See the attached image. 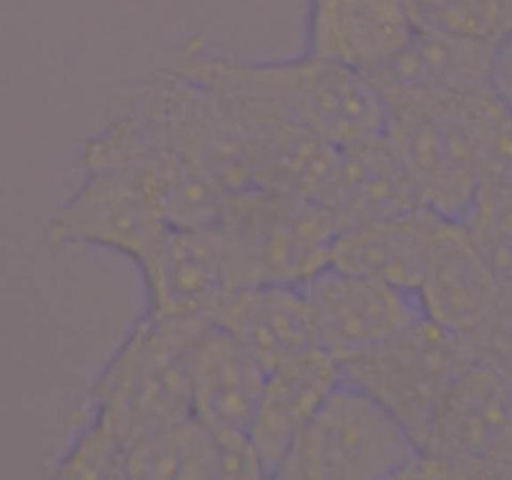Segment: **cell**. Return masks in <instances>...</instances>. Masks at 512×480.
<instances>
[{
    "mask_svg": "<svg viewBox=\"0 0 512 480\" xmlns=\"http://www.w3.org/2000/svg\"><path fill=\"white\" fill-rule=\"evenodd\" d=\"M418 441L376 396L340 377L290 447L278 479H401Z\"/></svg>",
    "mask_w": 512,
    "mask_h": 480,
    "instance_id": "obj_1",
    "label": "cell"
},
{
    "mask_svg": "<svg viewBox=\"0 0 512 480\" xmlns=\"http://www.w3.org/2000/svg\"><path fill=\"white\" fill-rule=\"evenodd\" d=\"M145 192L124 174L100 171L55 222L61 239L83 240L133 257L143 273L152 266L169 228Z\"/></svg>",
    "mask_w": 512,
    "mask_h": 480,
    "instance_id": "obj_7",
    "label": "cell"
},
{
    "mask_svg": "<svg viewBox=\"0 0 512 480\" xmlns=\"http://www.w3.org/2000/svg\"><path fill=\"white\" fill-rule=\"evenodd\" d=\"M422 32L502 42L512 38V0H410Z\"/></svg>",
    "mask_w": 512,
    "mask_h": 480,
    "instance_id": "obj_16",
    "label": "cell"
},
{
    "mask_svg": "<svg viewBox=\"0 0 512 480\" xmlns=\"http://www.w3.org/2000/svg\"><path fill=\"white\" fill-rule=\"evenodd\" d=\"M340 380L331 356L313 348L272 371L250 438L265 476L274 477L302 428Z\"/></svg>",
    "mask_w": 512,
    "mask_h": 480,
    "instance_id": "obj_12",
    "label": "cell"
},
{
    "mask_svg": "<svg viewBox=\"0 0 512 480\" xmlns=\"http://www.w3.org/2000/svg\"><path fill=\"white\" fill-rule=\"evenodd\" d=\"M128 477H220L211 432L191 414L140 438L128 453Z\"/></svg>",
    "mask_w": 512,
    "mask_h": 480,
    "instance_id": "obj_15",
    "label": "cell"
},
{
    "mask_svg": "<svg viewBox=\"0 0 512 480\" xmlns=\"http://www.w3.org/2000/svg\"><path fill=\"white\" fill-rule=\"evenodd\" d=\"M499 282V294L490 314L464 342L473 356L512 375V281Z\"/></svg>",
    "mask_w": 512,
    "mask_h": 480,
    "instance_id": "obj_18",
    "label": "cell"
},
{
    "mask_svg": "<svg viewBox=\"0 0 512 480\" xmlns=\"http://www.w3.org/2000/svg\"><path fill=\"white\" fill-rule=\"evenodd\" d=\"M500 95H502L506 107H508L509 111L512 113V81H508V83L500 86Z\"/></svg>",
    "mask_w": 512,
    "mask_h": 480,
    "instance_id": "obj_19",
    "label": "cell"
},
{
    "mask_svg": "<svg viewBox=\"0 0 512 480\" xmlns=\"http://www.w3.org/2000/svg\"><path fill=\"white\" fill-rule=\"evenodd\" d=\"M418 32L410 0H317V59L370 78L388 68Z\"/></svg>",
    "mask_w": 512,
    "mask_h": 480,
    "instance_id": "obj_9",
    "label": "cell"
},
{
    "mask_svg": "<svg viewBox=\"0 0 512 480\" xmlns=\"http://www.w3.org/2000/svg\"><path fill=\"white\" fill-rule=\"evenodd\" d=\"M191 414L215 443L251 440L268 372L229 330L214 321L188 354Z\"/></svg>",
    "mask_w": 512,
    "mask_h": 480,
    "instance_id": "obj_6",
    "label": "cell"
},
{
    "mask_svg": "<svg viewBox=\"0 0 512 480\" xmlns=\"http://www.w3.org/2000/svg\"><path fill=\"white\" fill-rule=\"evenodd\" d=\"M470 356L464 339L427 317L379 350L338 363V369L343 380L383 402L421 447Z\"/></svg>",
    "mask_w": 512,
    "mask_h": 480,
    "instance_id": "obj_4",
    "label": "cell"
},
{
    "mask_svg": "<svg viewBox=\"0 0 512 480\" xmlns=\"http://www.w3.org/2000/svg\"><path fill=\"white\" fill-rule=\"evenodd\" d=\"M212 321L236 336L268 374L319 348L301 285L256 282L236 288L223 300Z\"/></svg>",
    "mask_w": 512,
    "mask_h": 480,
    "instance_id": "obj_11",
    "label": "cell"
},
{
    "mask_svg": "<svg viewBox=\"0 0 512 480\" xmlns=\"http://www.w3.org/2000/svg\"><path fill=\"white\" fill-rule=\"evenodd\" d=\"M461 222L497 279L512 281V186H479Z\"/></svg>",
    "mask_w": 512,
    "mask_h": 480,
    "instance_id": "obj_17",
    "label": "cell"
},
{
    "mask_svg": "<svg viewBox=\"0 0 512 480\" xmlns=\"http://www.w3.org/2000/svg\"><path fill=\"white\" fill-rule=\"evenodd\" d=\"M322 204L337 219L341 233L422 207L385 135L341 152L337 173Z\"/></svg>",
    "mask_w": 512,
    "mask_h": 480,
    "instance_id": "obj_13",
    "label": "cell"
},
{
    "mask_svg": "<svg viewBox=\"0 0 512 480\" xmlns=\"http://www.w3.org/2000/svg\"><path fill=\"white\" fill-rule=\"evenodd\" d=\"M502 44L419 30L412 44L371 80L383 96L395 93L437 96L500 93Z\"/></svg>",
    "mask_w": 512,
    "mask_h": 480,
    "instance_id": "obj_10",
    "label": "cell"
},
{
    "mask_svg": "<svg viewBox=\"0 0 512 480\" xmlns=\"http://www.w3.org/2000/svg\"><path fill=\"white\" fill-rule=\"evenodd\" d=\"M406 477H512V375L472 354Z\"/></svg>",
    "mask_w": 512,
    "mask_h": 480,
    "instance_id": "obj_3",
    "label": "cell"
},
{
    "mask_svg": "<svg viewBox=\"0 0 512 480\" xmlns=\"http://www.w3.org/2000/svg\"><path fill=\"white\" fill-rule=\"evenodd\" d=\"M475 96H383L388 108L385 140L422 207L455 221H463L481 186L470 119Z\"/></svg>",
    "mask_w": 512,
    "mask_h": 480,
    "instance_id": "obj_2",
    "label": "cell"
},
{
    "mask_svg": "<svg viewBox=\"0 0 512 480\" xmlns=\"http://www.w3.org/2000/svg\"><path fill=\"white\" fill-rule=\"evenodd\" d=\"M440 216L419 207L343 231L335 240L329 266L418 293Z\"/></svg>",
    "mask_w": 512,
    "mask_h": 480,
    "instance_id": "obj_14",
    "label": "cell"
},
{
    "mask_svg": "<svg viewBox=\"0 0 512 480\" xmlns=\"http://www.w3.org/2000/svg\"><path fill=\"white\" fill-rule=\"evenodd\" d=\"M301 288L317 344L337 365L379 350L427 318L416 291L332 266Z\"/></svg>",
    "mask_w": 512,
    "mask_h": 480,
    "instance_id": "obj_5",
    "label": "cell"
},
{
    "mask_svg": "<svg viewBox=\"0 0 512 480\" xmlns=\"http://www.w3.org/2000/svg\"><path fill=\"white\" fill-rule=\"evenodd\" d=\"M500 282L463 222L440 216L418 294L425 314L469 338L496 303Z\"/></svg>",
    "mask_w": 512,
    "mask_h": 480,
    "instance_id": "obj_8",
    "label": "cell"
}]
</instances>
